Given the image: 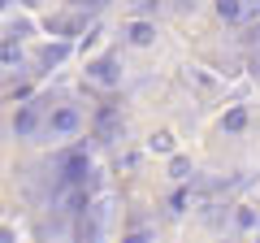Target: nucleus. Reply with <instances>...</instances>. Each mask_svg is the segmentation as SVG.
<instances>
[{"instance_id": "nucleus-10", "label": "nucleus", "mask_w": 260, "mask_h": 243, "mask_svg": "<svg viewBox=\"0 0 260 243\" xmlns=\"http://www.w3.org/2000/svg\"><path fill=\"white\" fill-rule=\"evenodd\" d=\"M100 131H104V135L117 131V117H113V109H104V113H100Z\"/></svg>"}, {"instance_id": "nucleus-12", "label": "nucleus", "mask_w": 260, "mask_h": 243, "mask_svg": "<svg viewBox=\"0 0 260 243\" xmlns=\"http://www.w3.org/2000/svg\"><path fill=\"white\" fill-rule=\"evenodd\" d=\"M126 243H152V239H148V234H143V230H139V234H130V239H126Z\"/></svg>"}, {"instance_id": "nucleus-9", "label": "nucleus", "mask_w": 260, "mask_h": 243, "mask_svg": "<svg viewBox=\"0 0 260 243\" xmlns=\"http://www.w3.org/2000/svg\"><path fill=\"white\" fill-rule=\"evenodd\" d=\"M91 78H100V83H113V61H100V66H91Z\"/></svg>"}, {"instance_id": "nucleus-5", "label": "nucleus", "mask_w": 260, "mask_h": 243, "mask_svg": "<svg viewBox=\"0 0 260 243\" xmlns=\"http://www.w3.org/2000/svg\"><path fill=\"white\" fill-rule=\"evenodd\" d=\"M18 56H22L18 39H5V44H0V61H5V66H13V61H18Z\"/></svg>"}, {"instance_id": "nucleus-2", "label": "nucleus", "mask_w": 260, "mask_h": 243, "mask_svg": "<svg viewBox=\"0 0 260 243\" xmlns=\"http://www.w3.org/2000/svg\"><path fill=\"white\" fill-rule=\"evenodd\" d=\"M78 122H83V117H78V109H56L48 126H52L56 135H74V131H78Z\"/></svg>"}, {"instance_id": "nucleus-4", "label": "nucleus", "mask_w": 260, "mask_h": 243, "mask_svg": "<svg viewBox=\"0 0 260 243\" xmlns=\"http://www.w3.org/2000/svg\"><path fill=\"white\" fill-rule=\"evenodd\" d=\"M35 126H39V113L30 109V104H26V109H18V117H13V131H18V135H30Z\"/></svg>"}, {"instance_id": "nucleus-3", "label": "nucleus", "mask_w": 260, "mask_h": 243, "mask_svg": "<svg viewBox=\"0 0 260 243\" xmlns=\"http://www.w3.org/2000/svg\"><path fill=\"white\" fill-rule=\"evenodd\" d=\"M61 204L70 208V213H83V208L91 204V196H87V183H78L74 191H65V196H61Z\"/></svg>"}, {"instance_id": "nucleus-1", "label": "nucleus", "mask_w": 260, "mask_h": 243, "mask_svg": "<svg viewBox=\"0 0 260 243\" xmlns=\"http://www.w3.org/2000/svg\"><path fill=\"white\" fill-rule=\"evenodd\" d=\"M87 174H91V161H87V152H70V157L61 161V183L56 187H78V183H87Z\"/></svg>"}, {"instance_id": "nucleus-11", "label": "nucleus", "mask_w": 260, "mask_h": 243, "mask_svg": "<svg viewBox=\"0 0 260 243\" xmlns=\"http://www.w3.org/2000/svg\"><path fill=\"white\" fill-rule=\"evenodd\" d=\"M152 152H174V135H156L152 139Z\"/></svg>"}, {"instance_id": "nucleus-6", "label": "nucleus", "mask_w": 260, "mask_h": 243, "mask_svg": "<svg viewBox=\"0 0 260 243\" xmlns=\"http://www.w3.org/2000/svg\"><path fill=\"white\" fill-rule=\"evenodd\" d=\"M152 35H156V31H152L148 22H135V26H130V39H135V44H152Z\"/></svg>"}, {"instance_id": "nucleus-7", "label": "nucleus", "mask_w": 260, "mask_h": 243, "mask_svg": "<svg viewBox=\"0 0 260 243\" xmlns=\"http://www.w3.org/2000/svg\"><path fill=\"white\" fill-rule=\"evenodd\" d=\"M217 13H221L225 22H234V18L243 13V5H239V0H217Z\"/></svg>"}, {"instance_id": "nucleus-8", "label": "nucleus", "mask_w": 260, "mask_h": 243, "mask_svg": "<svg viewBox=\"0 0 260 243\" xmlns=\"http://www.w3.org/2000/svg\"><path fill=\"white\" fill-rule=\"evenodd\" d=\"M243 126H247V113H243V109H230V113H225V131H243Z\"/></svg>"}]
</instances>
